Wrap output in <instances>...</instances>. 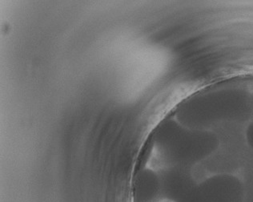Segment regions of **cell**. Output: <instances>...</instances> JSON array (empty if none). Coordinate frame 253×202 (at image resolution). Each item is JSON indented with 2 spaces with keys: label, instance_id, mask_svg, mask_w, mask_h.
Returning a JSON list of instances; mask_svg holds the SVG:
<instances>
[{
  "label": "cell",
  "instance_id": "6da1fadb",
  "mask_svg": "<svg viewBox=\"0 0 253 202\" xmlns=\"http://www.w3.org/2000/svg\"><path fill=\"white\" fill-rule=\"evenodd\" d=\"M243 181L231 173H219L197 184L187 202H244Z\"/></svg>",
  "mask_w": 253,
  "mask_h": 202
},
{
  "label": "cell",
  "instance_id": "7a4b0ae2",
  "mask_svg": "<svg viewBox=\"0 0 253 202\" xmlns=\"http://www.w3.org/2000/svg\"><path fill=\"white\" fill-rule=\"evenodd\" d=\"M161 197V181L152 172L140 176L135 187L138 202H156Z\"/></svg>",
  "mask_w": 253,
  "mask_h": 202
},
{
  "label": "cell",
  "instance_id": "3957f363",
  "mask_svg": "<svg viewBox=\"0 0 253 202\" xmlns=\"http://www.w3.org/2000/svg\"><path fill=\"white\" fill-rule=\"evenodd\" d=\"M245 199L244 202H253V167L248 171L245 181Z\"/></svg>",
  "mask_w": 253,
  "mask_h": 202
},
{
  "label": "cell",
  "instance_id": "277c9868",
  "mask_svg": "<svg viewBox=\"0 0 253 202\" xmlns=\"http://www.w3.org/2000/svg\"><path fill=\"white\" fill-rule=\"evenodd\" d=\"M245 140L248 146L253 151V122L249 124L245 130Z\"/></svg>",
  "mask_w": 253,
  "mask_h": 202
}]
</instances>
